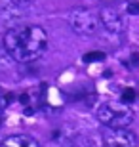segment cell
I'll list each match as a JSON object with an SVG mask.
<instances>
[{"instance_id":"7c38bea8","label":"cell","mask_w":139,"mask_h":147,"mask_svg":"<svg viewBox=\"0 0 139 147\" xmlns=\"http://www.w3.org/2000/svg\"><path fill=\"white\" fill-rule=\"evenodd\" d=\"M101 2H112V0H101Z\"/></svg>"},{"instance_id":"8992f818","label":"cell","mask_w":139,"mask_h":147,"mask_svg":"<svg viewBox=\"0 0 139 147\" xmlns=\"http://www.w3.org/2000/svg\"><path fill=\"white\" fill-rule=\"evenodd\" d=\"M0 147H40V143H38L32 136L15 134V136H8L4 142L0 143Z\"/></svg>"},{"instance_id":"52a82bcc","label":"cell","mask_w":139,"mask_h":147,"mask_svg":"<svg viewBox=\"0 0 139 147\" xmlns=\"http://www.w3.org/2000/svg\"><path fill=\"white\" fill-rule=\"evenodd\" d=\"M103 59H105V54L103 52H90V54H86L82 57L84 63H93V61H103Z\"/></svg>"},{"instance_id":"5b68a950","label":"cell","mask_w":139,"mask_h":147,"mask_svg":"<svg viewBox=\"0 0 139 147\" xmlns=\"http://www.w3.org/2000/svg\"><path fill=\"white\" fill-rule=\"evenodd\" d=\"M99 21H101V27L111 34H120L124 31V16L120 13V10L112 6H105L99 11Z\"/></svg>"},{"instance_id":"ba28073f","label":"cell","mask_w":139,"mask_h":147,"mask_svg":"<svg viewBox=\"0 0 139 147\" xmlns=\"http://www.w3.org/2000/svg\"><path fill=\"white\" fill-rule=\"evenodd\" d=\"M135 98H139L137 92H135V88H124L122 99H120V101H124V103H130V101H135Z\"/></svg>"},{"instance_id":"8fae6325","label":"cell","mask_w":139,"mask_h":147,"mask_svg":"<svg viewBox=\"0 0 139 147\" xmlns=\"http://www.w3.org/2000/svg\"><path fill=\"white\" fill-rule=\"evenodd\" d=\"M128 11H130V13H139V4H130L128 6Z\"/></svg>"},{"instance_id":"9c48e42d","label":"cell","mask_w":139,"mask_h":147,"mask_svg":"<svg viewBox=\"0 0 139 147\" xmlns=\"http://www.w3.org/2000/svg\"><path fill=\"white\" fill-rule=\"evenodd\" d=\"M61 147H84V143L80 140H76V138H69V140H65L61 143Z\"/></svg>"},{"instance_id":"7a4b0ae2","label":"cell","mask_w":139,"mask_h":147,"mask_svg":"<svg viewBox=\"0 0 139 147\" xmlns=\"http://www.w3.org/2000/svg\"><path fill=\"white\" fill-rule=\"evenodd\" d=\"M97 120L105 128H130L135 120V111L124 101H105L97 109Z\"/></svg>"},{"instance_id":"6da1fadb","label":"cell","mask_w":139,"mask_h":147,"mask_svg":"<svg viewBox=\"0 0 139 147\" xmlns=\"http://www.w3.org/2000/svg\"><path fill=\"white\" fill-rule=\"evenodd\" d=\"M4 48L17 63H32L48 48V33L38 25H15L6 31Z\"/></svg>"},{"instance_id":"3957f363","label":"cell","mask_w":139,"mask_h":147,"mask_svg":"<svg viewBox=\"0 0 139 147\" xmlns=\"http://www.w3.org/2000/svg\"><path fill=\"white\" fill-rule=\"evenodd\" d=\"M67 21L69 27L80 36H93L101 27L99 13L90 8H73L67 16Z\"/></svg>"},{"instance_id":"277c9868","label":"cell","mask_w":139,"mask_h":147,"mask_svg":"<svg viewBox=\"0 0 139 147\" xmlns=\"http://www.w3.org/2000/svg\"><path fill=\"white\" fill-rule=\"evenodd\" d=\"M139 140L132 128H105L103 145L105 147H137Z\"/></svg>"},{"instance_id":"4fadbf2b","label":"cell","mask_w":139,"mask_h":147,"mask_svg":"<svg viewBox=\"0 0 139 147\" xmlns=\"http://www.w3.org/2000/svg\"><path fill=\"white\" fill-rule=\"evenodd\" d=\"M137 96H139V88H137Z\"/></svg>"},{"instance_id":"30bf717a","label":"cell","mask_w":139,"mask_h":147,"mask_svg":"<svg viewBox=\"0 0 139 147\" xmlns=\"http://www.w3.org/2000/svg\"><path fill=\"white\" fill-rule=\"evenodd\" d=\"M13 6H31L34 0H10Z\"/></svg>"}]
</instances>
